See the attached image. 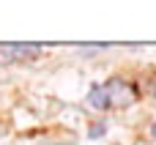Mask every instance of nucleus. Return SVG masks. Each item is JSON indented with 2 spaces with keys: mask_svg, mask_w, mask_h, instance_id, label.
I'll use <instances>...</instances> for the list:
<instances>
[{
  "mask_svg": "<svg viewBox=\"0 0 156 145\" xmlns=\"http://www.w3.org/2000/svg\"><path fill=\"white\" fill-rule=\"evenodd\" d=\"M38 52H41L38 44H3L0 47V55L11 58V60H16V58H36Z\"/></svg>",
  "mask_w": 156,
  "mask_h": 145,
  "instance_id": "nucleus-1",
  "label": "nucleus"
},
{
  "mask_svg": "<svg viewBox=\"0 0 156 145\" xmlns=\"http://www.w3.org/2000/svg\"><path fill=\"white\" fill-rule=\"evenodd\" d=\"M151 132H154V137H156V121H154V129H151Z\"/></svg>",
  "mask_w": 156,
  "mask_h": 145,
  "instance_id": "nucleus-2",
  "label": "nucleus"
}]
</instances>
